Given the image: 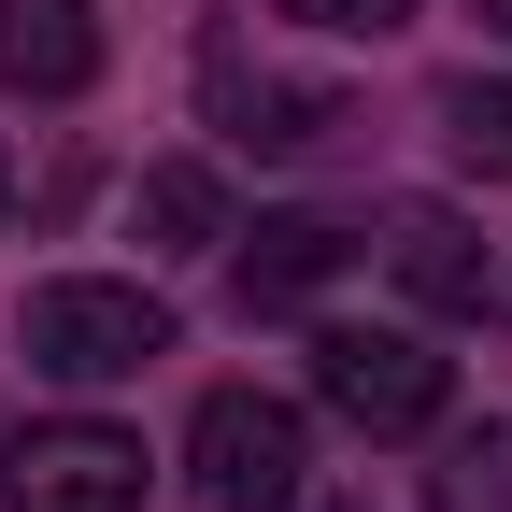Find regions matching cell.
Returning <instances> with one entry per match:
<instances>
[{
	"instance_id": "6da1fadb",
	"label": "cell",
	"mask_w": 512,
	"mask_h": 512,
	"mask_svg": "<svg viewBox=\"0 0 512 512\" xmlns=\"http://www.w3.org/2000/svg\"><path fill=\"white\" fill-rule=\"evenodd\" d=\"M299 470H313V441H299V413L271 384H214L185 413V484H200V512H299Z\"/></svg>"
},
{
	"instance_id": "7a4b0ae2",
	"label": "cell",
	"mask_w": 512,
	"mask_h": 512,
	"mask_svg": "<svg viewBox=\"0 0 512 512\" xmlns=\"http://www.w3.org/2000/svg\"><path fill=\"white\" fill-rule=\"evenodd\" d=\"M171 356V299L114 285V271H72V285H29V370L43 384H128Z\"/></svg>"
},
{
	"instance_id": "3957f363",
	"label": "cell",
	"mask_w": 512,
	"mask_h": 512,
	"mask_svg": "<svg viewBox=\"0 0 512 512\" xmlns=\"http://www.w3.org/2000/svg\"><path fill=\"white\" fill-rule=\"evenodd\" d=\"M0 512H143V441L100 413H57L0 441Z\"/></svg>"
},
{
	"instance_id": "277c9868",
	"label": "cell",
	"mask_w": 512,
	"mask_h": 512,
	"mask_svg": "<svg viewBox=\"0 0 512 512\" xmlns=\"http://www.w3.org/2000/svg\"><path fill=\"white\" fill-rule=\"evenodd\" d=\"M313 399L370 441H413V427H441V356L413 328H313Z\"/></svg>"
},
{
	"instance_id": "5b68a950",
	"label": "cell",
	"mask_w": 512,
	"mask_h": 512,
	"mask_svg": "<svg viewBox=\"0 0 512 512\" xmlns=\"http://www.w3.org/2000/svg\"><path fill=\"white\" fill-rule=\"evenodd\" d=\"M200 100H214V128H228V143H256V157H299V143H328V128H342V100H328V86L256 72V57H242V29H214V43H200Z\"/></svg>"
},
{
	"instance_id": "8992f818",
	"label": "cell",
	"mask_w": 512,
	"mask_h": 512,
	"mask_svg": "<svg viewBox=\"0 0 512 512\" xmlns=\"http://www.w3.org/2000/svg\"><path fill=\"white\" fill-rule=\"evenodd\" d=\"M0 72L29 100H86L100 86V0H0Z\"/></svg>"
},
{
	"instance_id": "52a82bcc",
	"label": "cell",
	"mask_w": 512,
	"mask_h": 512,
	"mask_svg": "<svg viewBox=\"0 0 512 512\" xmlns=\"http://www.w3.org/2000/svg\"><path fill=\"white\" fill-rule=\"evenodd\" d=\"M342 256H356V228H342V214H271V228L242 242V313H299L313 285L342 271Z\"/></svg>"
},
{
	"instance_id": "ba28073f",
	"label": "cell",
	"mask_w": 512,
	"mask_h": 512,
	"mask_svg": "<svg viewBox=\"0 0 512 512\" xmlns=\"http://www.w3.org/2000/svg\"><path fill=\"white\" fill-rule=\"evenodd\" d=\"M128 228H143L157 256H200V242H228V200H214V171H200V157H171V171H143Z\"/></svg>"
},
{
	"instance_id": "9c48e42d",
	"label": "cell",
	"mask_w": 512,
	"mask_h": 512,
	"mask_svg": "<svg viewBox=\"0 0 512 512\" xmlns=\"http://www.w3.org/2000/svg\"><path fill=\"white\" fill-rule=\"evenodd\" d=\"M399 285H413L427 313H470V299H484V256H470V228H456V214H399Z\"/></svg>"
},
{
	"instance_id": "30bf717a",
	"label": "cell",
	"mask_w": 512,
	"mask_h": 512,
	"mask_svg": "<svg viewBox=\"0 0 512 512\" xmlns=\"http://www.w3.org/2000/svg\"><path fill=\"white\" fill-rule=\"evenodd\" d=\"M441 128H456V157H470L484 185H512V86H484V72L441 86Z\"/></svg>"
},
{
	"instance_id": "8fae6325",
	"label": "cell",
	"mask_w": 512,
	"mask_h": 512,
	"mask_svg": "<svg viewBox=\"0 0 512 512\" xmlns=\"http://www.w3.org/2000/svg\"><path fill=\"white\" fill-rule=\"evenodd\" d=\"M427 498H441V512H512V427H470L456 456H441Z\"/></svg>"
},
{
	"instance_id": "7c38bea8",
	"label": "cell",
	"mask_w": 512,
	"mask_h": 512,
	"mask_svg": "<svg viewBox=\"0 0 512 512\" xmlns=\"http://www.w3.org/2000/svg\"><path fill=\"white\" fill-rule=\"evenodd\" d=\"M271 15H299V29H356V43H384L413 15V0H271Z\"/></svg>"
},
{
	"instance_id": "4fadbf2b",
	"label": "cell",
	"mask_w": 512,
	"mask_h": 512,
	"mask_svg": "<svg viewBox=\"0 0 512 512\" xmlns=\"http://www.w3.org/2000/svg\"><path fill=\"white\" fill-rule=\"evenodd\" d=\"M484 29H512V0H484Z\"/></svg>"
},
{
	"instance_id": "5bb4252c",
	"label": "cell",
	"mask_w": 512,
	"mask_h": 512,
	"mask_svg": "<svg viewBox=\"0 0 512 512\" xmlns=\"http://www.w3.org/2000/svg\"><path fill=\"white\" fill-rule=\"evenodd\" d=\"M0 214H15V171H0Z\"/></svg>"
},
{
	"instance_id": "9a60e30c",
	"label": "cell",
	"mask_w": 512,
	"mask_h": 512,
	"mask_svg": "<svg viewBox=\"0 0 512 512\" xmlns=\"http://www.w3.org/2000/svg\"><path fill=\"white\" fill-rule=\"evenodd\" d=\"M328 512H370V498H328Z\"/></svg>"
}]
</instances>
